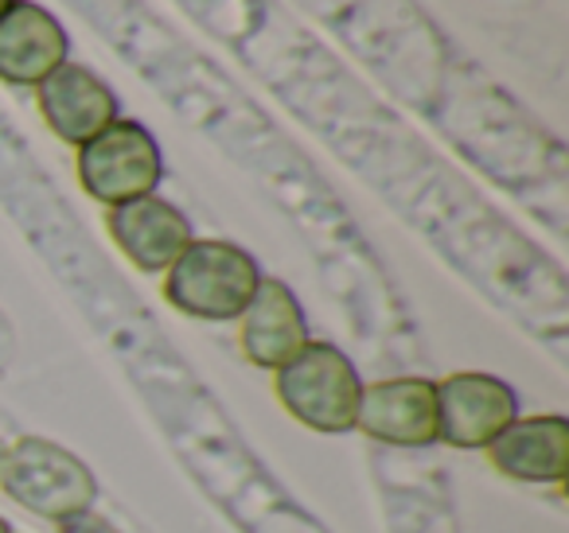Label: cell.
Listing matches in <instances>:
<instances>
[{
  "instance_id": "1",
  "label": "cell",
  "mask_w": 569,
  "mask_h": 533,
  "mask_svg": "<svg viewBox=\"0 0 569 533\" xmlns=\"http://www.w3.org/2000/svg\"><path fill=\"white\" fill-rule=\"evenodd\" d=\"M261 284V269L242 245L227 238H191L168 265L164 300L176 312L203 323H230L246 312Z\"/></svg>"
},
{
  "instance_id": "2",
  "label": "cell",
  "mask_w": 569,
  "mask_h": 533,
  "mask_svg": "<svg viewBox=\"0 0 569 533\" xmlns=\"http://www.w3.org/2000/svg\"><path fill=\"white\" fill-rule=\"evenodd\" d=\"M0 491L43 522H71L94 510L98 479L87 463L48 436H20L0 463Z\"/></svg>"
},
{
  "instance_id": "3",
  "label": "cell",
  "mask_w": 569,
  "mask_h": 533,
  "mask_svg": "<svg viewBox=\"0 0 569 533\" xmlns=\"http://www.w3.org/2000/svg\"><path fill=\"white\" fill-rule=\"evenodd\" d=\"M273 393L284 413L301 421L305 429L336 436V432L356 429L363 382L340 346L309 339L301 354L273 370Z\"/></svg>"
},
{
  "instance_id": "4",
  "label": "cell",
  "mask_w": 569,
  "mask_h": 533,
  "mask_svg": "<svg viewBox=\"0 0 569 533\" xmlns=\"http://www.w3.org/2000/svg\"><path fill=\"white\" fill-rule=\"evenodd\" d=\"M160 180H164V157L157 137L141 121L118 118L79 149V183L102 207L157 195Z\"/></svg>"
},
{
  "instance_id": "5",
  "label": "cell",
  "mask_w": 569,
  "mask_h": 533,
  "mask_svg": "<svg viewBox=\"0 0 569 533\" xmlns=\"http://www.w3.org/2000/svg\"><path fill=\"white\" fill-rule=\"evenodd\" d=\"M515 416H519V398L503 378L460 370L437 382V444L460 452L488 447Z\"/></svg>"
},
{
  "instance_id": "6",
  "label": "cell",
  "mask_w": 569,
  "mask_h": 533,
  "mask_svg": "<svg viewBox=\"0 0 569 533\" xmlns=\"http://www.w3.org/2000/svg\"><path fill=\"white\" fill-rule=\"evenodd\" d=\"M356 429L390 447L437 444V382L387 378V382L363 385Z\"/></svg>"
},
{
  "instance_id": "7",
  "label": "cell",
  "mask_w": 569,
  "mask_h": 533,
  "mask_svg": "<svg viewBox=\"0 0 569 533\" xmlns=\"http://www.w3.org/2000/svg\"><path fill=\"white\" fill-rule=\"evenodd\" d=\"M71 56V36L56 12L40 9L36 0H12L0 12V82L9 87H40L51 71Z\"/></svg>"
},
{
  "instance_id": "8",
  "label": "cell",
  "mask_w": 569,
  "mask_h": 533,
  "mask_svg": "<svg viewBox=\"0 0 569 533\" xmlns=\"http://www.w3.org/2000/svg\"><path fill=\"white\" fill-rule=\"evenodd\" d=\"M499 475L527 486H561L569 471V424L561 413L515 416L488 447Z\"/></svg>"
},
{
  "instance_id": "9",
  "label": "cell",
  "mask_w": 569,
  "mask_h": 533,
  "mask_svg": "<svg viewBox=\"0 0 569 533\" xmlns=\"http://www.w3.org/2000/svg\"><path fill=\"white\" fill-rule=\"evenodd\" d=\"M36 102L51 133L74 149H82L90 137L118 121V94L90 67L71 59L36 87Z\"/></svg>"
},
{
  "instance_id": "10",
  "label": "cell",
  "mask_w": 569,
  "mask_h": 533,
  "mask_svg": "<svg viewBox=\"0 0 569 533\" xmlns=\"http://www.w3.org/2000/svg\"><path fill=\"white\" fill-rule=\"evenodd\" d=\"M110 238L141 273H168L176 258L191 245V222L176 203L160 195H141L110 207Z\"/></svg>"
},
{
  "instance_id": "11",
  "label": "cell",
  "mask_w": 569,
  "mask_h": 533,
  "mask_svg": "<svg viewBox=\"0 0 569 533\" xmlns=\"http://www.w3.org/2000/svg\"><path fill=\"white\" fill-rule=\"evenodd\" d=\"M238 343L258 370H281L293 354L305 351L309 320H305L301 300L293 296L289 284L261 276L253 300L238 315Z\"/></svg>"
},
{
  "instance_id": "12",
  "label": "cell",
  "mask_w": 569,
  "mask_h": 533,
  "mask_svg": "<svg viewBox=\"0 0 569 533\" xmlns=\"http://www.w3.org/2000/svg\"><path fill=\"white\" fill-rule=\"evenodd\" d=\"M63 533H121L113 522H106L102 514H94V510H87V514L71 517V522H63Z\"/></svg>"
},
{
  "instance_id": "13",
  "label": "cell",
  "mask_w": 569,
  "mask_h": 533,
  "mask_svg": "<svg viewBox=\"0 0 569 533\" xmlns=\"http://www.w3.org/2000/svg\"><path fill=\"white\" fill-rule=\"evenodd\" d=\"M0 533H12V525H9V522H4V517H0Z\"/></svg>"
},
{
  "instance_id": "14",
  "label": "cell",
  "mask_w": 569,
  "mask_h": 533,
  "mask_svg": "<svg viewBox=\"0 0 569 533\" xmlns=\"http://www.w3.org/2000/svg\"><path fill=\"white\" fill-rule=\"evenodd\" d=\"M4 452H9V444H4V440H0V463H4Z\"/></svg>"
},
{
  "instance_id": "15",
  "label": "cell",
  "mask_w": 569,
  "mask_h": 533,
  "mask_svg": "<svg viewBox=\"0 0 569 533\" xmlns=\"http://www.w3.org/2000/svg\"><path fill=\"white\" fill-rule=\"evenodd\" d=\"M9 4H12V0H0V12H4V9H9Z\"/></svg>"
}]
</instances>
